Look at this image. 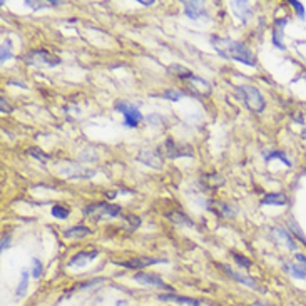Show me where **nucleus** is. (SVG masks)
<instances>
[{"instance_id":"f257e3e1","label":"nucleus","mask_w":306,"mask_h":306,"mask_svg":"<svg viewBox=\"0 0 306 306\" xmlns=\"http://www.w3.org/2000/svg\"><path fill=\"white\" fill-rule=\"evenodd\" d=\"M211 44H213L214 50L221 55V57H224L228 60H238V62H243L246 65L256 64L253 52H251L244 44L238 42V40L216 37L214 35V37H211Z\"/></svg>"},{"instance_id":"f03ea898","label":"nucleus","mask_w":306,"mask_h":306,"mask_svg":"<svg viewBox=\"0 0 306 306\" xmlns=\"http://www.w3.org/2000/svg\"><path fill=\"white\" fill-rule=\"evenodd\" d=\"M236 95H238L241 99V102H243L251 112L261 114L264 110L266 102H264L263 94H261L256 87H253V85H238V87H236Z\"/></svg>"},{"instance_id":"7ed1b4c3","label":"nucleus","mask_w":306,"mask_h":306,"mask_svg":"<svg viewBox=\"0 0 306 306\" xmlns=\"http://www.w3.org/2000/svg\"><path fill=\"white\" fill-rule=\"evenodd\" d=\"M25 62L32 65H45V67H55L60 64V59L57 55H52L47 50H32L25 55Z\"/></svg>"},{"instance_id":"20e7f679","label":"nucleus","mask_w":306,"mask_h":306,"mask_svg":"<svg viewBox=\"0 0 306 306\" xmlns=\"http://www.w3.org/2000/svg\"><path fill=\"white\" fill-rule=\"evenodd\" d=\"M84 214L90 216L95 214V219H102L104 216H110V218H115V216L120 214L119 206H112L107 203H99V204H90L87 208H84Z\"/></svg>"},{"instance_id":"39448f33","label":"nucleus","mask_w":306,"mask_h":306,"mask_svg":"<svg viewBox=\"0 0 306 306\" xmlns=\"http://www.w3.org/2000/svg\"><path fill=\"white\" fill-rule=\"evenodd\" d=\"M163 150H164V156L166 158H171V159H176V158H183V156H188L191 158L194 152H193V147L189 145H184V144H176L173 139H168L166 142L163 144Z\"/></svg>"},{"instance_id":"423d86ee","label":"nucleus","mask_w":306,"mask_h":306,"mask_svg":"<svg viewBox=\"0 0 306 306\" xmlns=\"http://www.w3.org/2000/svg\"><path fill=\"white\" fill-rule=\"evenodd\" d=\"M284 268L293 278L306 279V256L301 253H296L293 263H286Z\"/></svg>"},{"instance_id":"0eeeda50","label":"nucleus","mask_w":306,"mask_h":306,"mask_svg":"<svg viewBox=\"0 0 306 306\" xmlns=\"http://www.w3.org/2000/svg\"><path fill=\"white\" fill-rule=\"evenodd\" d=\"M117 109L124 114V125H127V127H135L140 120V117H142L135 105L120 102V104H117Z\"/></svg>"},{"instance_id":"6e6552de","label":"nucleus","mask_w":306,"mask_h":306,"mask_svg":"<svg viewBox=\"0 0 306 306\" xmlns=\"http://www.w3.org/2000/svg\"><path fill=\"white\" fill-rule=\"evenodd\" d=\"M271 233H273L274 239L278 241L281 246L288 248L289 251H296V248H298L296 243H294V239L291 238L289 231H286L284 228H273V229H271Z\"/></svg>"},{"instance_id":"1a4fd4ad","label":"nucleus","mask_w":306,"mask_h":306,"mask_svg":"<svg viewBox=\"0 0 306 306\" xmlns=\"http://www.w3.org/2000/svg\"><path fill=\"white\" fill-rule=\"evenodd\" d=\"M134 281H137L139 284L142 286H156V288H168V284L164 283L159 276H156L152 273H135Z\"/></svg>"},{"instance_id":"9d476101","label":"nucleus","mask_w":306,"mask_h":306,"mask_svg":"<svg viewBox=\"0 0 306 306\" xmlns=\"http://www.w3.org/2000/svg\"><path fill=\"white\" fill-rule=\"evenodd\" d=\"M224 271L228 273L229 278H233L234 281H238V283H243L244 286H249L251 289H256L258 291V283H256V279H253L251 276H246V274H241L238 273V271H234V269H231L229 266H224Z\"/></svg>"},{"instance_id":"9b49d317","label":"nucleus","mask_w":306,"mask_h":306,"mask_svg":"<svg viewBox=\"0 0 306 306\" xmlns=\"http://www.w3.org/2000/svg\"><path fill=\"white\" fill-rule=\"evenodd\" d=\"M183 4H184V12L189 19H199L203 15H208L203 2H183Z\"/></svg>"},{"instance_id":"f8f14e48","label":"nucleus","mask_w":306,"mask_h":306,"mask_svg":"<svg viewBox=\"0 0 306 306\" xmlns=\"http://www.w3.org/2000/svg\"><path fill=\"white\" fill-rule=\"evenodd\" d=\"M97 256H99L97 251H82V253H77L69 261V268H72V266H79V268L80 266H85L92 259L97 258Z\"/></svg>"},{"instance_id":"ddd939ff","label":"nucleus","mask_w":306,"mask_h":306,"mask_svg":"<svg viewBox=\"0 0 306 306\" xmlns=\"http://www.w3.org/2000/svg\"><path fill=\"white\" fill-rule=\"evenodd\" d=\"M159 263H168V259H154V258H134L125 263H119L124 268H145L150 264H159Z\"/></svg>"},{"instance_id":"4468645a","label":"nucleus","mask_w":306,"mask_h":306,"mask_svg":"<svg viewBox=\"0 0 306 306\" xmlns=\"http://www.w3.org/2000/svg\"><path fill=\"white\" fill-rule=\"evenodd\" d=\"M231 9L233 12L238 15V17L243 20V22H248L253 10H251V5L248 2H241V0H236V2H231Z\"/></svg>"},{"instance_id":"2eb2a0df","label":"nucleus","mask_w":306,"mask_h":306,"mask_svg":"<svg viewBox=\"0 0 306 306\" xmlns=\"http://www.w3.org/2000/svg\"><path fill=\"white\" fill-rule=\"evenodd\" d=\"M137 161L145 166H149V168H156V169H161V164H163L159 156L156 152H150V150H142V152L137 156Z\"/></svg>"},{"instance_id":"dca6fc26","label":"nucleus","mask_w":306,"mask_h":306,"mask_svg":"<svg viewBox=\"0 0 306 306\" xmlns=\"http://www.w3.org/2000/svg\"><path fill=\"white\" fill-rule=\"evenodd\" d=\"M261 204L264 206H284L288 204V198L283 193H269L261 199Z\"/></svg>"},{"instance_id":"f3484780","label":"nucleus","mask_w":306,"mask_h":306,"mask_svg":"<svg viewBox=\"0 0 306 306\" xmlns=\"http://www.w3.org/2000/svg\"><path fill=\"white\" fill-rule=\"evenodd\" d=\"M159 299H163V301H174V303L188 304V306H201V303H199L198 299L186 298V296H178V294H159Z\"/></svg>"},{"instance_id":"a211bd4d","label":"nucleus","mask_w":306,"mask_h":306,"mask_svg":"<svg viewBox=\"0 0 306 306\" xmlns=\"http://www.w3.org/2000/svg\"><path fill=\"white\" fill-rule=\"evenodd\" d=\"M87 234H90V229L85 228V226H74V228L64 231L65 238H85Z\"/></svg>"},{"instance_id":"6ab92c4d","label":"nucleus","mask_w":306,"mask_h":306,"mask_svg":"<svg viewBox=\"0 0 306 306\" xmlns=\"http://www.w3.org/2000/svg\"><path fill=\"white\" fill-rule=\"evenodd\" d=\"M266 161L269 159H279L281 163H283L286 168H293V161H291L288 156H286V152H283V150H271V152L264 154Z\"/></svg>"},{"instance_id":"aec40b11","label":"nucleus","mask_w":306,"mask_h":306,"mask_svg":"<svg viewBox=\"0 0 306 306\" xmlns=\"http://www.w3.org/2000/svg\"><path fill=\"white\" fill-rule=\"evenodd\" d=\"M169 70L171 72H173L174 75H178L179 79H186V80H193L196 75L191 72L189 69H186V67H183V65H171L169 67Z\"/></svg>"},{"instance_id":"412c9836","label":"nucleus","mask_w":306,"mask_h":306,"mask_svg":"<svg viewBox=\"0 0 306 306\" xmlns=\"http://www.w3.org/2000/svg\"><path fill=\"white\" fill-rule=\"evenodd\" d=\"M168 218L171 221H174V223H178V224H188V226H193L194 224L193 221L188 218V216L183 214V213H178V211H174V213H169Z\"/></svg>"},{"instance_id":"4be33fe9","label":"nucleus","mask_w":306,"mask_h":306,"mask_svg":"<svg viewBox=\"0 0 306 306\" xmlns=\"http://www.w3.org/2000/svg\"><path fill=\"white\" fill-rule=\"evenodd\" d=\"M27 284H29V273L27 271H22V281H20V284H19V288H17V296L20 298V296H25V293H27Z\"/></svg>"},{"instance_id":"5701e85b","label":"nucleus","mask_w":306,"mask_h":306,"mask_svg":"<svg viewBox=\"0 0 306 306\" xmlns=\"http://www.w3.org/2000/svg\"><path fill=\"white\" fill-rule=\"evenodd\" d=\"M12 57V45H10V40H5L2 44V54H0V59H2V62L5 60H9Z\"/></svg>"},{"instance_id":"b1692460","label":"nucleus","mask_w":306,"mask_h":306,"mask_svg":"<svg viewBox=\"0 0 306 306\" xmlns=\"http://www.w3.org/2000/svg\"><path fill=\"white\" fill-rule=\"evenodd\" d=\"M52 214H54L57 219H67L69 214H70V211L65 209V208H62V206H54V208H52Z\"/></svg>"},{"instance_id":"393cba45","label":"nucleus","mask_w":306,"mask_h":306,"mask_svg":"<svg viewBox=\"0 0 306 306\" xmlns=\"http://www.w3.org/2000/svg\"><path fill=\"white\" fill-rule=\"evenodd\" d=\"M273 44L278 47L279 50H284V44H283V32H281L279 29H276L274 32H273Z\"/></svg>"},{"instance_id":"a878e982","label":"nucleus","mask_w":306,"mask_h":306,"mask_svg":"<svg viewBox=\"0 0 306 306\" xmlns=\"http://www.w3.org/2000/svg\"><path fill=\"white\" fill-rule=\"evenodd\" d=\"M183 97H186L183 90H166L164 92V99H169V100H179Z\"/></svg>"},{"instance_id":"bb28decb","label":"nucleus","mask_w":306,"mask_h":306,"mask_svg":"<svg viewBox=\"0 0 306 306\" xmlns=\"http://www.w3.org/2000/svg\"><path fill=\"white\" fill-rule=\"evenodd\" d=\"M40 274H42V263H40L37 258H34L32 259V276L37 279V278H40Z\"/></svg>"},{"instance_id":"cd10ccee","label":"nucleus","mask_w":306,"mask_h":306,"mask_svg":"<svg viewBox=\"0 0 306 306\" xmlns=\"http://www.w3.org/2000/svg\"><path fill=\"white\" fill-rule=\"evenodd\" d=\"M289 5H293V9L296 10V14L299 15V19L303 20L306 17V14H304V7H303V4L301 2H296V0H289Z\"/></svg>"},{"instance_id":"c85d7f7f","label":"nucleus","mask_w":306,"mask_h":306,"mask_svg":"<svg viewBox=\"0 0 306 306\" xmlns=\"http://www.w3.org/2000/svg\"><path fill=\"white\" fill-rule=\"evenodd\" d=\"M233 258L239 266H244V268H249V266H251V261L248 258H244V256L238 254V253H233Z\"/></svg>"},{"instance_id":"c756f323","label":"nucleus","mask_w":306,"mask_h":306,"mask_svg":"<svg viewBox=\"0 0 306 306\" xmlns=\"http://www.w3.org/2000/svg\"><path fill=\"white\" fill-rule=\"evenodd\" d=\"M291 228H293L294 234H296V238H299V239H301V243H303V244H306V238H304L303 231H301V228H298V224H296L293 219H291Z\"/></svg>"},{"instance_id":"7c9ffc66","label":"nucleus","mask_w":306,"mask_h":306,"mask_svg":"<svg viewBox=\"0 0 306 306\" xmlns=\"http://www.w3.org/2000/svg\"><path fill=\"white\" fill-rule=\"evenodd\" d=\"M29 154H30V156H34V158L40 159V161H47V159H49V156H47V154H42V150L37 149V147L29 149Z\"/></svg>"},{"instance_id":"2f4dec72","label":"nucleus","mask_w":306,"mask_h":306,"mask_svg":"<svg viewBox=\"0 0 306 306\" xmlns=\"http://www.w3.org/2000/svg\"><path fill=\"white\" fill-rule=\"evenodd\" d=\"M29 7H34V9H42V7H47L45 2H25Z\"/></svg>"},{"instance_id":"473e14b6","label":"nucleus","mask_w":306,"mask_h":306,"mask_svg":"<svg viewBox=\"0 0 306 306\" xmlns=\"http://www.w3.org/2000/svg\"><path fill=\"white\" fill-rule=\"evenodd\" d=\"M0 105H2V112H4V114H5V112H10V110H12V109H10V105L5 102V99H0Z\"/></svg>"},{"instance_id":"72a5a7b5","label":"nucleus","mask_w":306,"mask_h":306,"mask_svg":"<svg viewBox=\"0 0 306 306\" xmlns=\"http://www.w3.org/2000/svg\"><path fill=\"white\" fill-rule=\"evenodd\" d=\"M274 24H276V27H278V29L281 30V27H284V25L288 24V19H278Z\"/></svg>"},{"instance_id":"f704fd0d","label":"nucleus","mask_w":306,"mask_h":306,"mask_svg":"<svg viewBox=\"0 0 306 306\" xmlns=\"http://www.w3.org/2000/svg\"><path fill=\"white\" fill-rule=\"evenodd\" d=\"M9 243H10V238H4V239H2V251H4L5 248H9Z\"/></svg>"},{"instance_id":"c9c22d12","label":"nucleus","mask_w":306,"mask_h":306,"mask_svg":"<svg viewBox=\"0 0 306 306\" xmlns=\"http://www.w3.org/2000/svg\"><path fill=\"white\" fill-rule=\"evenodd\" d=\"M139 4H140V5H145V7H147V5H152L154 2H150V0H139Z\"/></svg>"},{"instance_id":"e433bc0d","label":"nucleus","mask_w":306,"mask_h":306,"mask_svg":"<svg viewBox=\"0 0 306 306\" xmlns=\"http://www.w3.org/2000/svg\"><path fill=\"white\" fill-rule=\"evenodd\" d=\"M251 306H271V304H266V303H261V301H256V303H253Z\"/></svg>"},{"instance_id":"4c0bfd02","label":"nucleus","mask_w":306,"mask_h":306,"mask_svg":"<svg viewBox=\"0 0 306 306\" xmlns=\"http://www.w3.org/2000/svg\"><path fill=\"white\" fill-rule=\"evenodd\" d=\"M109 198H115V191H110V193H107Z\"/></svg>"},{"instance_id":"58836bf2","label":"nucleus","mask_w":306,"mask_h":306,"mask_svg":"<svg viewBox=\"0 0 306 306\" xmlns=\"http://www.w3.org/2000/svg\"><path fill=\"white\" fill-rule=\"evenodd\" d=\"M99 281H102V279H95L94 283H99ZM89 284H92V283H84L82 286H84V288H85V286H89Z\"/></svg>"},{"instance_id":"ea45409f","label":"nucleus","mask_w":306,"mask_h":306,"mask_svg":"<svg viewBox=\"0 0 306 306\" xmlns=\"http://www.w3.org/2000/svg\"><path fill=\"white\" fill-rule=\"evenodd\" d=\"M117 306H127V303L125 301H117Z\"/></svg>"},{"instance_id":"a19ab883","label":"nucleus","mask_w":306,"mask_h":306,"mask_svg":"<svg viewBox=\"0 0 306 306\" xmlns=\"http://www.w3.org/2000/svg\"><path fill=\"white\" fill-rule=\"evenodd\" d=\"M303 137H304V139H306V129H304V130H303Z\"/></svg>"},{"instance_id":"79ce46f5","label":"nucleus","mask_w":306,"mask_h":306,"mask_svg":"<svg viewBox=\"0 0 306 306\" xmlns=\"http://www.w3.org/2000/svg\"><path fill=\"white\" fill-rule=\"evenodd\" d=\"M303 80H304V82H306V72L303 74Z\"/></svg>"}]
</instances>
